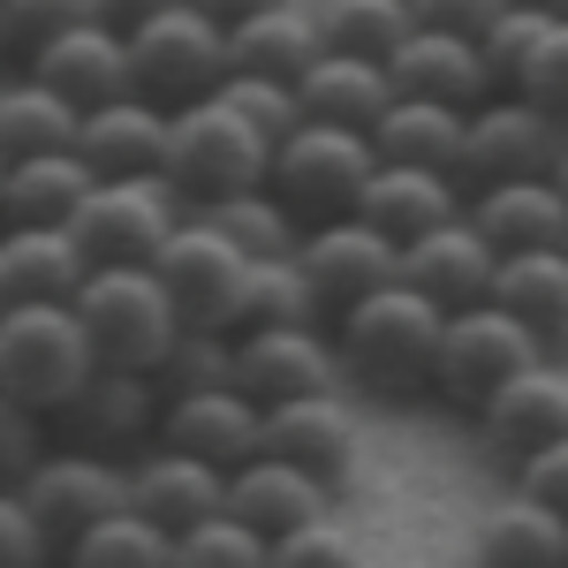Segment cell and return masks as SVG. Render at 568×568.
I'll return each mask as SVG.
<instances>
[{"instance_id": "obj_48", "label": "cell", "mask_w": 568, "mask_h": 568, "mask_svg": "<svg viewBox=\"0 0 568 568\" xmlns=\"http://www.w3.org/2000/svg\"><path fill=\"white\" fill-rule=\"evenodd\" d=\"M409 8H417V23H433V31H463V39H478L508 0H409Z\"/></svg>"}, {"instance_id": "obj_12", "label": "cell", "mask_w": 568, "mask_h": 568, "mask_svg": "<svg viewBox=\"0 0 568 568\" xmlns=\"http://www.w3.org/2000/svg\"><path fill=\"white\" fill-rule=\"evenodd\" d=\"M296 273H304L318 318H334V311H349L356 296L402 281V243L379 235L364 213H334V220H311L304 235H296Z\"/></svg>"}, {"instance_id": "obj_45", "label": "cell", "mask_w": 568, "mask_h": 568, "mask_svg": "<svg viewBox=\"0 0 568 568\" xmlns=\"http://www.w3.org/2000/svg\"><path fill=\"white\" fill-rule=\"evenodd\" d=\"M265 568H364L356 538H342L334 524H311V530H288L265 546Z\"/></svg>"}, {"instance_id": "obj_32", "label": "cell", "mask_w": 568, "mask_h": 568, "mask_svg": "<svg viewBox=\"0 0 568 568\" xmlns=\"http://www.w3.org/2000/svg\"><path fill=\"white\" fill-rule=\"evenodd\" d=\"M0 273H8L16 304H23V296L69 304V296L84 288L91 258L77 251V235H69V227H0Z\"/></svg>"}, {"instance_id": "obj_43", "label": "cell", "mask_w": 568, "mask_h": 568, "mask_svg": "<svg viewBox=\"0 0 568 568\" xmlns=\"http://www.w3.org/2000/svg\"><path fill=\"white\" fill-rule=\"evenodd\" d=\"M516 91H524L530 106H546L554 122H568V16L538 39V53H530V69L516 77Z\"/></svg>"}, {"instance_id": "obj_7", "label": "cell", "mask_w": 568, "mask_h": 568, "mask_svg": "<svg viewBox=\"0 0 568 568\" xmlns=\"http://www.w3.org/2000/svg\"><path fill=\"white\" fill-rule=\"evenodd\" d=\"M182 220H190L182 190L152 168V175H99L84 190V205L69 213V235L91 265H152V251Z\"/></svg>"}, {"instance_id": "obj_49", "label": "cell", "mask_w": 568, "mask_h": 568, "mask_svg": "<svg viewBox=\"0 0 568 568\" xmlns=\"http://www.w3.org/2000/svg\"><path fill=\"white\" fill-rule=\"evenodd\" d=\"M160 8H175V0H91V16H99V23H114V31H130V23L160 16Z\"/></svg>"}, {"instance_id": "obj_40", "label": "cell", "mask_w": 568, "mask_h": 568, "mask_svg": "<svg viewBox=\"0 0 568 568\" xmlns=\"http://www.w3.org/2000/svg\"><path fill=\"white\" fill-rule=\"evenodd\" d=\"M175 568H265V538L243 530L235 516H213L175 538Z\"/></svg>"}, {"instance_id": "obj_30", "label": "cell", "mask_w": 568, "mask_h": 568, "mask_svg": "<svg viewBox=\"0 0 568 568\" xmlns=\"http://www.w3.org/2000/svg\"><path fill=\"white\" fill-rule=\"evenodd\" d=\"M470 554L478 568H568V516H554L546 500H493L470 530Z\"/></svg>"}, {"instance_id": "obj_1", "label": "cell", "mask_w": 568, "mask_h": 568, "mask_svg": "<svg viewBox=\"0 0 568 568\" xmlns=\"http://www.w3.org/2000/svg\"><path fill=\"white\" fill-rule=\"evenodd\" d=\"M439 326H447V311L433 296H417L409 281H387L372 296H356L349 311L326 318L342 387H356L364 402H417V394H433Z\"/></svg>"}, {"instance_id": "obj_55", "label": "cell", "mask_w": 568, "mask_h": 568, "mask_svg": "<svg viewBox=\"0 0 568 568\" xmlns=\"http://www.w3.org/2000/svg\"><path fill=\"white\" fill-rule=\"evenodd\" d=\"M0 175H8V152H0Z\"/></svg>"}, {"instance_id": "obj_38", "label": "cell", "mask_w": 568, "mask_h": 568, "mask_svg": "<svg viewBox=\"0 0 568 568\" xmlns=\"http://www.w3.org/2000/svg\"><path fill=\"white\" fill-rule=\"evenodd\" d=\"M561 16H530V8H500L493 23L478 31V53H485V69H493V84L500 91H516V77L530 69V53H538V39L554 31Z\"/></svg>"}, {"instance_id": "obj_35", "label": "cell", "mask_w": 568, "mask_h": 568, "mask_svg": "<svg viewBox=\"0 0 568 568\" xmlns=\"http://www.w3.org/2000/svg\"><path fill=\"white\" fill-rule=\"evenodd\" d=\"M197 213L213 220L243 258H296V235H304V220L288 213L265 182H258V190H243V197H213V205H197Z\"/></svg>"}, {"instance_id": "obj_51", "label": "cell", "mask_w": 568, "mask_h": 568, "mask_svg": "<svg viewBox=\"0 0 568 568\" xmlns=\"http://www.w3.org/2000/svg\"><path fill=\"white\" fill-rule=\"evenodd\" d=\"M508 8H530V16H568V0H508Z\"/></svg>"}, {"instance_id": "obj_15", "label": "cell", "mask_w": 568, "mask_h": 568, "mask_svg": "<svg viewBox=\"0 0 568 568\" xmlns=\"http://www.w3.org/2000/svg\"><path fill=\"white\" fill-rule=\"evenodd\" d=\"M478 425V447L500 463V470H516V463H530L538 447H554V439H568V379L554 356H538L530 372H516L508 387L485 394V409L470 417Z\"/></svg>"}, {"instance_id": "obj_41", "label": "cell", "mask_w": 568, "mask_h": 568, "mask_svg": "<svg viewBox=\"0 0 568 568\" xmlns=\"http://www.w3.org/2000/svg\"><path fill=\"white\" fill-rule=\"evenodd\" d=\"M160 387H235V334H182L160 364Z\"/></svg>"}, {"instance_id": "obj_18", "label": "cell", "mask_w": 568, "mask_h": 568, "mask_svg": "<svg viewBox=\"0 0 568 568\" xmlns=\"http://www.w3.org/2000/svg\"><path fill=\"white\" fill-rule=\"evenodd\" d=\"M23 69L84 114V106H106V99H122V91H130V45H122L114 23L84 16V23H69V31H53L45 45H31V53H23Z\"/></svg>"}, {"instance_id": "obj_29", "label": "cell", "mask_w": 568, "mask_h": 568, "mask_svg": "<svg viewBox=\"0 0 568 568\" xmlns=\"http://www.w3.org/2000/svg\"><path fill=\"white\" fill-rule=\"evenodd\" d=\"M296 99H304V122H342V130H372L379 114H387V61H372V53H342V45H326L318 61H311L304 77H296Z\"/></svg>"}, {"instance_id": "obj_22", "label": "cell", "mask_w": 568, "mask_h": 568, "mask_svg": "<svg viewBox=\"0 0 568 568\" xmlns=\"http://www.w3.org/2000/svg\"><path fill=\"white\" fill-rule=\"evenodd\" d=\"M387 84L409 91V99H439V106H478L493 99V69H485L478 39H463V31H433V23H417L409 39L387 53Z\"/></svg>"}, {"instance_id": "obj_6", "label": "cell", "mask_w": 568, "mask_h": 568, "mask_svg": "<svg viewBox=\"0 0 568 568\" xmlns=\"http://www.w3.org/2000/svg\"><path fill=\"white\" fill-rule=\"evenodd\" d=\"M538 334H530L524 318H508V311L493 304H470V311H447V326H439V349H433V402L439 409H455V417H478L485 394L508 387L516 372L538 364Z\"/></svg>"}, {"instance_id": "obj_27", "label": "cell", "mask_w": 568, "mask_h": 568, "mask_svg": "<svg viewBox=\"0 0 568 568\" xmlns=\"http://www.w3.org/2000/svg\"><path fill=\"white\" fill-rule=\"evenodd\" d=\"M318 53H326V39H318L311 0H273L258 16L227 23V69L235 77H281V84H296Z\"/></svg>"}, {"instance_id": "obj_52", "label": "cell", "mask_w": 568, "mask_h": 568, "mask_svg": "<svg viewBox=\"0 0 568 568\" xmlns=\"http://www.w3.org/2000/svg\"><path fill=\"white\" fill-rule=\"evenodd\" d=\"M554 182H561V197H568V136H561V160H554Z\"/></svg>"}, {"instance_id": "obj_4", "label": "cell", "mask_w": 568, "mask_h": 568, "mask_svg": "<svg viewBox=\"0 0 568 568\" xmlns=\"http://www.w3.org/2000/svg\"><path fill=\"white\" fill-rule=\"evenodd\" d=\"M99 356H91L84 326L69 304H45V296H23V304L0 311V394H16L23 409H39L45 425L77 402Z\"/></svg>"}, {"instance_id": "obj_11", "label": "cell", "mask_w": 568, "mask_h": 568, "mask_svg": "<svg viewBox=\"0 0 568 568\" xmlns=\"http://www.w3.org/2000/svg\"><path fill=\"white\" fill-rule=\"evenodd\" d=\"M568 122H554L546 106H530L524 91H493L463 114V160L455 175L463 190H485V182H516V175H554L561 160Z\"/></svg>"}, {"instance_id": "obj_34", "label": "cell", "mask_w": 568, "mask_h": 568, "mask_svg": "<svg viewBox=\"0 0 568 568\" xmlns=\"http://www.w3.org/2000/svg\"><path fill=\"white\" fill-rule=\"evenodd\" d=\"M53 561L61 568H175V538L160 524H144L136 508H122V516L91 524L84 538H69Z\"/></svg>"}, {"instance_id": "obj_53", "label": "cell", "mask_w": 568, "mask_h": 568, "mask_svg": "<svg viewBox=\"0 0 568 568\" xmlns=\"http://www.w3.org/2000/svg\"><path fill=\"white\" fill-rule=\"evenodd\" d=\"M8 304H16V288H8V273H0V311H8Z\"/></svg>"}, {"instance_id": "obj_17", "label": "cell", "mask_w": 568, "mask_h": 568, "mask_svg": "<svg viewBox=\"0 0 568 568\" xmlns=\"http://www.w3.org/2000/svg\"><path fill=\"white\" fill-rule=\"evenodd\" d=\"M130 508L144 524H160L168 538H182V530L227 516V470H213V463H197V455L152 439L144 455H130Z\"/></svg>"}, {"instance_id": "obj_50", "label": "cell", "mask_w": 568, "mask_h": 568, "mask_svg": "<svg viewBox=\"0 0 568 568\" xmlns=\"http://www.w3.org/2000/svg\"><path fill=\"white\" fill-rule=\"evenodd\" d=\"M190 8H205L213 23H243V16H258V8H273V0H190Z\"/></svg>"}, {"instance_id": "obj_23", "label": "cell", "mask_w": 568, "mask_h": 568, "mask_svg": "<svg viewBox=\"0 0 568 568\" xmlns=\"http://www.w3.org/2000/svg\"><path fill=\"white\" fill-rule=\"evenodd\" d=\"M463 213H470V227H478L500 258L568 243V197H561V182H554V175L485 182V190H470V205H463Z\"/></svg>"}, {"instance_id": "obj_26", "label": "cell", "mask_w": 568, "mask_h": 568, "mask_svg": "<svg viewBox=\"0 0 568 568\" xmlns=\"http://www.w3.org/2000/svg\"><path fill=\"white\" fill-rule=\"evenodd\" d=\"M91 160L77 144H61V152H23V160H8V175H0V227H69V213L84 205L91 190Z\"/></svg>"}, {"instance_id": "obj_44", "label": "cell", "mask_w": 568, "mask_h": 568, "mask_svg": "<svg viewBox=\"0 0 568 568\" xmlns=\"http://www.w3.org/2000/svg\"><path fill=\"white\" fill-rule=\"evenodd\" d=\"M45 447H53L45 417H39V409H23L16 394H0V485H23Z\"/></svg>"}, {"instance_id": "obj_16", "label": "cell", "mask_w": 568, "mask_h": 568, "mask_svg": "<svg viewBox=\"0 0 568 568\" xmlns=\"http://www.w3.org/2000/svg\"><path fill=\"white\" fill-rule=\"evenodd\" d=\"M258 425L265 409L243 387H182L160 402V447H182L213 470H235L258 455Z\"/></svg>"}, {"instance_id": "obj_13", "label": "cell", "mask_w": 568, "mask_h": 568, "mask_svg": "<svg viewBox=\"0 0 568 568\" xmlns=\"http://www.w3.org/2000/svg\"><path fill=\"white\" fill-rule=\"evenodd\" d=\"M160 402H168V387H160L152 372H114V364H99L53 425L77 439V447H91V455L130 463V455H144V447L160 439Z\"/></svg>"}, {"instance_id": "obj_31", "label": "cell", "mask_w": 568, "mask_h": 568, "mask_svg": "<svg viewBox=\"0 0 568 568\" xmlns=\"http://www.w3.org/2000/svg\"><path fill=\"white\" fill-rule=\"evenodd\" d=\"M364 136H372L379 160H409V168H447V175H455V160H463V106L394 91L387 114H379Z\"/></svg>"}, {"instance_id": "obj_47", "label": "cell", "mask_w": 568, "mask_h": 568, "mask_svg": "<svg viewBox=\"0 0 568 568\" xmlns=\"http://www.w3.org/2000/svg\"><path fill=\"white\" fill-rule=\"evenodd\" d=\"M508 493L546 500L554 516H568V439H554V447H538L530 463H516V470H508Z\"/></svg>"}, {"instance_id": "obj_46", "label": "cell", "mask_w": 568, "mask_h": 568, "mask_svg": "<svg viewBox=\"0 0 568 568\" xmlns=\"http://www.w3.org/2000/svg\"><path fill=\"white\" fill-rule=\"evenodd\" d=\"M0 568H53V538L39 530L16 485H0Z\"/></svg>"}, {"instance_id": "obj_19", "label": "cell", "mask_w": 568, "mask_h": 568, "mask_svg": "<svg viewBox=\"0 0 568 568\" xmlns=\"http://www.w3.org/2000/svg\"><path fill=\"white\" fill-rule=\"evenodd\" d=\"M493 273H500V251L470 227V213L439 220V227H425V235L402 243V281H409L417 296H433L439 311L485 304V296H493Z\"/></svg>"}, {"instance_id": "obj_33", "label": "cell", "mask_w": 568, "mask_h": 568, "mask_svg": "<svg viewBox=\"0 0 568 568\" xmlns=\"http://www.w3.org/2000/svg\"><path fill=\"white\" fill-rule=\"evenodd\" d=\"M61 144H77V106L45 91L31 69L0 77V152L23 160V152H61Z\"/></svg>"}, {"instance_id": "obj_8", "label": "cell", "mask_w": 568, "mask_h": 568, "mask_svg": "<svg viewBox=\"0 0 568 568\" xmlns=\"http://www.w3.org/2000/svg\"><path fill=\"white\" fill-rule=\"evenodd\" d=\"M372 168H379V152H372L364 130H342V122H296V130L273 144L265 190L311 227V220L356 213V190H364Z\"/></svg>"}, {"instance_id": "obj_5", "label": "cell", "mask_w": 568, "mask_h": 568, "mask_svg": "<svg viewBox=\"0 0 568 568\" xmlns=\"http://www.w3.org/2000/svg\"><path fill=\"white\" fill-rule=\"evenodd\" d=\"M130 45V91H144L152 106H190V99H213L220 77H227V23H213L205 8H160V16H144L122 31Z\"/></svg>"}, {"instance_id": "obj_25", "label": "cell", "mask_w": 568, "mask_h": 568, "mask_svg": "<svg viewBox=\"0 0 568 568\" xmlns=\"http://www.w3.org/2000/svg\"><path fill=\"white\" fill-rule=\"evenodd\" d=\"M77 152L91 160V175H152L160 152H168V106H152L144 91L84 106L77 114Z\"/></svg>"}, {"instance_id": "obj_24", "label": "cell", "mask_w": 568, "mask_h": 568, "mask_svg": "<svg viewBox=\"0 0 568 568\" xmlns=\"http://www.w3.org/2000/svg\"><path fill=\"white\" fill-rule=\"evenodd\" d=\"M463 205H470L463 175H447V168H409V160H379V168L364 175V190H356V213L372 220L379 235H394V243H409V235H425L439 220H455Z\"/></svg>"}, {"instance_id": "obj_42", "label": "cell", "mask_w": 568, "mask_h": 568, "mask_svg": "<svg viewBox=\"0 0 568 568\" xmlns=\"http://www.w3.org/2000/svg\"><path fill=\"white\" fill-rule=\"evenodd\" d=\"M91 0H0V23H8V61H23L31 45H45L53 31L84 23Z\"/></svg>"}, {"instance_id": "obj_20", "label": "cell", "mask_w": 568, "mask_h": 568, "mask_svg": "<svg viewBox=\"0 0 568 568\" xmlns=\"http://www.w3.org/2000/svg\"><path fill=\"white\" fill-rule=\"evenodd\" d=\"M258 447L311 470L318 485H342L356 470V417L349 402L326 387V394H296V402H273L258 425Z\"/></svg>"}, {"instance_id": "obj_10", "label": "cell", "mask_w": 568, "mask_h": 568, "mask_svg": "<svg viewBox=\"0 0 568 568\" xmlns=\"http://www.w3.org/2000/svg\"><path fill=\"white\" fill-rule=\"evenodd\" d=\"M16 493H23V508L39 516V530L53 538V554H61L69 538H84L91 524H106V516L130 508V463L91 455V447L69 439V447H45Z\"/></svg>"}, {"instance_id": "obj_37", "label": "cell", "mask_w": 568, "mask_h": 568, "mask_svg": "<svg viewBox=\"0 0 568 568\" xmlns=\"http://www.w3.org/2000/svg\"><path fill=\"white\" fill-rule=\"evenodd\" d=\"M304 318H318V304H311L296 258H251L243 304H235V334H251V326H304Z\"/></svg>"}, {"instance_id": "obj_28", "label": "cell", "mask_w": 568, "mask_h": 568, "mask_svg": "<svg viewBox=\"0 0 568 568\" xmlns=\"http://www.w3.org/2000/svg\"><path fill=\"white\" fill-rule=\"evenodd\" d=\"M493 304L524 318L546 356H568V243L554 251H516L493 273Z\"/></svg>"}, {"instance_id": "obj_2", "label": "cell", "mask_w": 568, "mask_h": 568, "mask_svg": "<svg viewBox=\"0 0 568 568\" xmlns=\"http://www.w3.org/2000/svg\"><path fill=\"white\" fill-rule=\"evenodd\" d=\"M69 311L84 326L91 356L114 364V372H152L160 379L168 349L182 342V311L168 304L152 265H91L84 288L69 296Z\"/></svg>"}, {"instance_id": "obj_14", "label": "cell", "mask_w": 568, "mask_h": 568, "mask_svg": "<svg viewBox=\"0 0 568 568\" xmlns=\"http://www.w3.org/2000/svg\"><path fill=\"white\" fill-rule=\"evenodd\" d=\"M235 387L251 394L258 409L296 402V394L342 387V364H334V334H326V318H304V326H251V334H235Z\"/></svg>"}, {"instance_id": "obj_36", "label": "cell", "mask_w": 568, "mask_h": 568, "mask_svg": "<svg viewBox=\"0 0 568 568\" xmlns=\"http://www.w3.org/2000/svg\"><path fill=\"white\" fill-rule=\"evenodd\" d=\"M311 16H318V39L326 45L372 53V61H387L394 45L417 31V8L409 0H311Z\"/></svg>"}, {"instance_id": "obj_21", "label": "cell", "mask_w": 568, "mask_h": 568, "mask_svg": "<svg viewBox=\"0 0 568 568\" xmlns=\"http://www.w3.org/2000/svg\"><path fill=\"white\" fill-rule=\"evenodd\" d=\"M326 508H334V485H318L311 470L281 463V455H265V447L251 455V463L227 470V516H235L243 530H258L265 546L288 538V530L326 524Z\"/></svg>"}, {"instance_id": "obj_54", "label": "cell", "mask_w": 568, "mask_h": 568, "mask_svg": "<svg viewBox=\"0 0 568 568\" xmlns=\"http://www.w3.org/2000/svg\"><path fill=\"white\" fill-rule=\"evenodd\" d=\"M0 69H8V23H0Z\"/></svg>"}, {"instance_id": "obj_3", "label": "cell", "mask_w": 568, "mask_h": 568, "mask_svg": "<svg viewBox=\"0 0 568 568\" xmlns=\"http://www.w3.org/2000/svg\"><path fill=\"white\" fill-rule=\"evenodd\" d=\"M265 168H273V144H265L227 99H190L168 114V152H160V175L182 190V205H213V197H243L258 190Z\"/></svg>"}, {"instance_id": "obj_39", "label": "cell", "mask_w": 568, "mask_h": 568, "mask_svg": "<svg viewBox=\"0 0 568 568\" xmlns=\"http://www.w3.org/2000/svg\"><path fill=\"white\" fill-rule=\"evenodd\" d=\"M220 99H227L265 144H281V136L304 122V99H296V84H281V77H235V69H227V77H220Z\"/></svg>"}, {"instance_id": "obj_9", "label": "cell", "mask_w": 568, "mask_h": 568, "mask_svg": "<svg viewBox=\"0 0 568 568\" xmlns=\"http://www.w3.org/2000/svg\"><path fill=\"white\" fill-rule=\"evenodd\" d=\"M152 273H160L168 304L182 311V334H235V304H243L251 258H243L205 213H190L175 235L152 251Z\"/></svg>"}]
</instances>
